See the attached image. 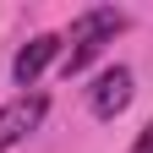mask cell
Here are the masks:
<instances>
[{
  "label": "cell",
  "mask_w": 153,
  "mask_h": 153,
  "mask_svg": "<svg viewBox=\"0 0 153 153\" xmlns=\"http://www.w3.org/2000/svg\"><path fill=\"white\" fill-rule=\"evenodd\" d=\"M60 55V38L55 33H38V38H27L22 49H16V60H11V76H16V88H33L38 76H44V66Z\"/></svg>",
  "instance_id": "277c9868"
},
{
  "label": "cell",
  "mask_w": 153,
  "mask_h": 153,
  "mask_svg": "<svg viewBox=\"0 0 153 153\" xmlns=\"http://www.w3.org/2000/svg\"><path fill=\"white\" fill-rule=\"evenodd\" d=\"M126 27V11H115V6H93V11H82V16H71V55H66V76L71 71H82L88 60H93V55H99V44H104V38H115V33H120Z\"/></svg>",
  "instance_id": "6da1fadb"
},
{
  "label": "cell",
  "mask_w": 153,
  "mask_h": 153,
  "mask_svg": "<svg viewBox=\"0 0 153 153\" xmlns=\"http://www.w3.org/2000/svg\"><path fill=\"white\" fill-rule=\"evenodd\" d=\"M49 115V99L44 93H16V99L0 109V148H16L22 137H33Z\"/></svg>",
  "instance_id": "7a4b0ae2"
},
{
  "label": "cell",
  "mask_w": 153,
  "mask_h": 153,
  "mask_svg": "<svg viewBox=\"0 0 153 153\" xmlns=\"http://www.w3.org/2000/svg\"><path fill=\"white\" fill-rule=\"evenodd\" d=\"M131 71L126 66H109L99 82H93V93H88V104H93V115H99V120H115V115H120L126 104H131Z\"/></svg>",
  "instance_id": "3957f363"
},
{
  "label": "cell",
  "mask_w": 153,
  "mask_h": 153,
  "mask_svg": "<svg viewBox=\"0 0 153 153\" xmlns=\"http://www.w3.org/2000/svg\"><path fill=\"white\" fill-rule=\"evenodd\" d=\"M131 153H153V120L142 126V137H137V142H131Z\"/></svg>",
  "instance_id": "5b68a950"
}]
</instances>
